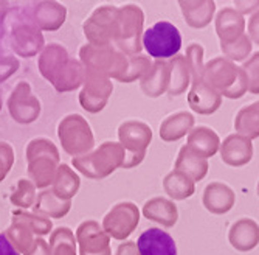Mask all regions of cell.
Wrapping results in <instances>:
<instances>
[{"instance_id": "obj_1", "label": "cell", "mask_w": 259, "mask_h": 255, "mask_svg": "<svg viewBox=\"0 0 259 255\" xmlns=\"http://www.w3.org/2000/svg\"><path fill=\"white\" fill-rule=\"evenodd\" d=\"M203 81L219 92L222 98L225 97L230 100H238L248 92L247 77L242 67L224 56L213 58L205 64Z\"/></svg>"}, {"instance_id": "obj_6", "label": "cell", "mask_w": 259, "mask_h": 255, "mask_svg": "<svg viewBox=\"0 0 259 255\" xmlns=\"http://www.w3.org/2000/svg\"><path fill=\"white\" fill-rule=\"evenodd\" d=\"M188 103L190 107L199 115H211L214 114L222 104V95L209 87L203 78L193 81V87L188 94Z\"/></svg>"}, {"instance_id": "obj_18", "label": "cell", "mask_w": 259, "mask_h": 255, "mask_svg": "<svg viewBox=\"0 0 259 255\" xmlns=\"http://www.w3.org/2000/svg\"><path fill=\"white\" fill-rule=\"evenodd\" d=\"M203 55L205 50L200 44H191L190 47L186 49V62L190 65V72H191V81H197L203 78Z\"/></svg>"}, {"instance_id": "obj_5", "label": "cell", "mask_w": 259, "mask_h": 255, "mask_svg": "<svg viewBox=\"0 0 259 255\" xmlns=\"http://www.w3.org/2000/svg\"><path fill=\"white\" fill-rule=\"evenodd\" d=\"M202 204L209 213L224 215L236 204V193L224 182H211L203 190Z\"/></svg>"}, {"instance_id": "obj_19", "label": "cell", "mask_w": 259, "mask_h": 255, "mask_svg": "<svg viewBox=\"0 0 259 255\" xmlns=\"http://www.w3.org/2000/svg\"><path fill=\"white\" fill-rule=\"evenodd\" d=\"M242 70L247 77V87L250 94L259 95V52L253 53L244 64Z\"/></svg>"}, {"instance_id": "obj_7", "label": "cell", "mask_w": 259, "mask_h": 255, "mask_svg": "<svg viewBox=\"0 0 259 255\" xmlns=\"http://www.w3.org/2000/svg\"><path fill=\"white\" fill-rule=\"evenodd\" d=\"M214 27H216V33L219 36L221 44H228V42L239 39L242 34H245L247 22L241 13H238L231 7H227V8H222L216 14Z\"/></svg>"}, {"instance_id": "obj_22", "label": "cell", "mask_w": 259, "mask_h": 255, "mask_svg": "<svg viewBox=\"0 0 259 255\" xmlns=\"http://www.w3.org/2000/svg\"><path fill=\"white\" fill-rule=\"evenodd\" d=\"M233 5L238 13L245 16V14H253L259 10V0H253V2H234Z\"/></svg>"}, {"instance_id": "obj_8", "label": "cell", "mask_w": 259, "mask_h": 255, "mask_svg": "<svg viewBox=\"0 0 259 255\" xmlns=\"http://www.w3.org/2000/svg\"><path fill=\"white\" fill-rule=\"evenodd\" d=\"M230 244L239 252H250L259 244V224L251 218H241L228 230Z\"/></svg>"}, {"instance_id": "obj_11", "label": "cell", "mask_w": 259, "mask_h": 255, "mask_svg": "<svg viewBox=\"0 0 259 255\" xmlns=\"http://www.w3.org/2000/svg\"><path fill=\"white\" fill-rule=\"evenodd\" d=\"M234 129L250 140L259 137V101L244 106L234 117Z\"/></svg>"}, {"instance_id": "obj_15", "label": "cell", "mask_w": 259, "mask_h": 255, "mask_svg": "<svg viewBox=\"0 0 259 255\" xmlns=\"http://www.w3.org/2000/svg\"><path fill=\"white\" fill-rule=\"evenodd\" d=\"M149 205L146 207V215L148 218L157 220L161 224H164L166 227H171L176 224L179 213H177V207L166 201V199H154L151 202H148Z\"/></svg>"}, {"instance_id": "obj_12", "label": "cell", "mask_w": 259, "mask_h": 255, "mask_svg": "<svg viewBox=\"0 0 259 255\" xmlns=\"http://www.w3.org/2000/svg\"><path fill=\"white\" fill-rule=\"evenodd\" d=\"M177 170L183 171L185 174L190 176L194 182H200L206 173H208V160L203 157H199L194 154L188 147H183L179 153L177 162H176Z\"/></svg>"}, {"instance_id": "obj_16", "label": "cell", "mask_w": 259, "mask_h": 255, "mask_svg": "<svg viewBox=\"0 0 259 255\" xmlns=\"http://www.w3.org/2000/svg\"><path fill=\"white\" fill-rule=\"evenodd\" d=\"M172 67V77H171V94L180 95L186 90V87L191 83V72L190 65L186 62L185 56H174L171 61Z\"/></svg>"}, {"instance_id": "obj_13", "label": "cell", "mask_w": 259, "mask_h": 255, "mask_svg": "<svg viewBox=\"0 0 259 255\" xmlns=\"http://www.w3.org/2000/svg\"><path fill=\"white\" fill-rule=\"evenodd\" d=\"M193 126H194L193 115L188 112H179L164 120L160 132L166 142H174L182 138L183 135H186V132H191Z\"/></svg>"}, {"instance_id": "obj_20", "label": "cell", "mask_w": 259, "mask_h": 255, "mask_svg": "<svg viewBox=\"0 0 259 255\" xmlns=\"http://www.w3.org/2000/svg\"><path fill=\"white\" fill-rule=\"evenodd\" d=\"M168 64L163 62V61H158L155 62V72H154V80L149 83V89H148V94L151 90V94L154 95H158L161 94V90L164 89V84L168 83Z\"/></svg>"}, {"instance_id": "obj_2", "label": "cell", "mask_w": 259, "mask_h": 255, "mask_svg": "<svg viewBox=\"0 0 259 255\" xmlns=\"http://www.w3.org/2000/svg\"><path fill=\"white\" fill-rule=\"evenodd\" d=\"M141 42L149 56L155 59H168L177 56L180 52L182 34L171 22L160 20L143 33Z\"/></svg>"}, {"instance_id": "obj_3", "label": "cell", "mask_w": 259, "mask_h": 255, "mask_svg": "<svg viewBox=\"0 0 259 255\" xmlns=\"http://www.w3.org/2000/svg\"><path fill=\"white\" fill-rule=\"evenodd\" d=\"M221 159L230 167H244L253 159V142L241 134H230L221 142Z\"/></svg>"}, {"instance_id": "obj_4", "label": "cell", "mask_w": 259, "mask_h": 255, "mask_svg": "<svg viewBox=\"0 0 259 255\" xmlns=\"http://www.w3.org/2000/svg\"><path fill=\"white\" fill-rule=\"evenodd\" d=\"M140 255H177L174 238L158 227L145 230L137 241Z\"/></svg>"}, {"instance_id": "obj_9", "label": "cell", "mask_w": 259, "mask_h": 255, "mask_svg": "<svg viewBox=\"0 0 259 255\" xmlns=\"http://www.w3.org/2000/svg\"><path fill=\"white\" fill-rule=\"evenodd\" d=\"M188 148H190L194 154L203 159H209L214 154H218L221 148V138L219 135L208 126H197L191 129L190 135H188Z\"/></svg>"}, {"instance_id": "obj_10", "label": "cell", "mask_w": 259, "mask_h": 255, "mask_svg": "<svg viewBox=\"0 0 259 255\" xmlns=\"http://www.w3.org/2000/svg\"><path fill=\"white\" fill-rule=\"evenodd\" d=\"M183 17L186 24L196 28L202 30L211 24V20L216 13V4L213 0H193V2H180Z\"/></svg>"}, {"instance_id": "obj_17", "label": "cell", "mask_w": 259, "mask_h": 255, "mask_svg": "<svg viewBox=\"0 0 259 255\" xmlns=\"http://www.w3.org/2000/svg\"><path fill=\"white\" fill-rule=\"evenodd\" d=\"M221 50L224 53V58L236 62H245L253 50V42L248 38V34H242L239 39L228 42V44H221Z\"/></svg>"}, {"instance_id": "obj_21", "label": "cell", "mask_w": 259, "mask_h": 255, "mask_svg": "<svg viewBox=\"0 0 259 255\" xmlns=\"http://www.w3.org/2000/svg\"><path fill=\"white\" fill-rule=\"evenodd\" d=\"M248 38L251 39V42L259 45V10L256 13H253L248 19Z\"/></svg>"}, {"instance_id": "obj_23", "label": "cell", "mask_w": 259, "mask_h": 255, "mask_svg": "<svg viewBox=\"0 0 259 255\" xmlns=\"http://www.w3.org/2000/svg\"><path fill=\"white\" fill-rule=\"evenodd\" d=\"M0 255H20L5 234L0 235Z\"/></svg>"}, {"instance_id": "obj_14", "label": "cell", "mask_w": 259, "mask_h": 255, "mask_svg": "<svg viewBox=\"0 0 259 255\" xmlns=\"http://www.w3.org/2000/svg\"><path fill=\"white\" fill-rule=\"evenodd\" d=\"M164 189L174 199H186L194 195L196 185L190 176L180 170H176L164 179Z\"/></svg>"}, {"instance_id": "obj_24", "label": "cell", "mask_w": 259, "mask_h": 255, "mask_svg": "<svg viewBox=\"0 0 259 255\" xmlns=\"http://www.w3.org/2000/svg\"><path fill=\"white\" fill-rule=\"evenodd\" d=\"M256 193H257V196H259V180H257V185H256Z\"/></svg>"}]
</instances>
